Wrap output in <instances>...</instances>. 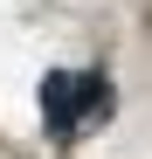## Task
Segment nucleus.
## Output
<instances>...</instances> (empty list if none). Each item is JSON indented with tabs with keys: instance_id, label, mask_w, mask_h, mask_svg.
I'll use <instances>...</instances> for the list:
<instances>
[{
	"instance_id": "f257e3e1",
	"label": "nucleus",
	"mask_w": 152,
	"mask_h": 159,
	"mask_svg": "<svg viewBox=\"0 0 152 159\" xmlns=\"http://www.w3.org/2000/svg\"><path fill=\"white\" fill-rule=\"evenodd\" d=\"M42 118H48L56 139H83L90 125L111 118V83L97 69H56V76H42Z\"/></svg>"
}]
</instances>
